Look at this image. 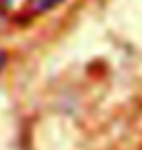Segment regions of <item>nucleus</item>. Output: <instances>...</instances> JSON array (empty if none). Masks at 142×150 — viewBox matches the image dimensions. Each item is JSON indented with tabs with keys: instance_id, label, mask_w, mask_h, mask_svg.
Segmentation results:
<instances>
[{
	"instance_id": "f257e3e1",
	"label": "nucleus",
	"mask_w": 142,
	"mask_h": 150,
	"mask_svg": "<svg viewBox=\"0 0 142 150\" xmlns=\"http://www.w3.org/2000/svg\"><path fill=\"white\" fill-rule=\"evenodd\" d=\"M64 0H29V6H31L33 12L37 14H43V12H49L53 8H57L59 4H62Z\"/></svg>"
},
{
	"instance_id": "f03ea898",
	"label": "nucleus",
	"mask_w": 142,
	"mask_h": 150,
	"mask_svg": "<svg viewBox=\"0 0 142 150\" xmlns=\"http://www.w3.org/2000/svg\"><path fill=\"white\" fill-rule=\"evenodd\" d=\"M10 6H12V0H0V14H2V12H6Z\"/></svg>"
},
{
	"instance_id": "7ed1b4c3",
	"label": "nucleus",
	"mask_w": 142,
	"mask_h": 150,
	"mask_svg": "<svg viewBox=\"0 0 142 150\" xmlns=\"http://www.w3.org/2000/svg\"><path fill=\"white\" fill-rule=\"evenodd\" d=\"M6 61H8V55H6L4 51L0 49V70H2V68L6 67Z\"/></svg>"
}]
</instances>
